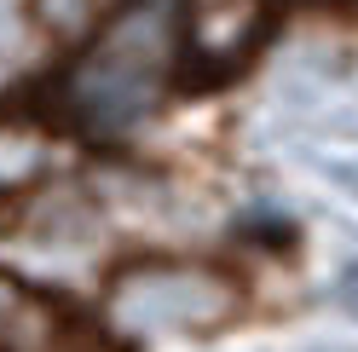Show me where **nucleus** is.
I'll return each instance as SVG.
<instances>
[{"label": "nucleus", "instance_id": "20e7f679", "mask_svg": "<svg viewBox=\"0 0 358 352\" xmlns=\"http://www.w3.org/2000/svg\"><path fill=\"white\" fill-rule=\"evenodd\" d=\"M312 352H324V346H312Z\"/></svg>", "mask_w": 358, "mask_h": 352}, {"label": "nucleus", "instance_id": "7ed1b4c3", "mask_svg": "<svg viewBox=\"0 0 358 352\" xmlns=\"http://www.w3.org/2000/svg\"><path fill=\"white\" fill-rule=\"evenodd\" d=\"M335 300H341L347 312H358V260H347V266L335 272Z\"/></svg>", "mask_w": 358, "mask_h": 352}, {"label": "nucleus", "instance_id": "f03ea898", "mask_svg": "<svg viewBox=\"0 0 358 352\" xmlns=\"http://www.w3.org/2000/svg\"><path fill=\"white\" fill-rule=\"evenodd\" d=\"M76 98L99 127H127L133 116H145V104H150V64L133 58L127 41H110V47L81 70Z\"/></svg>", "mask_w": 358, "mask_h": 352}, {"label": "nucleus", "instance_id": "f257e3e1", "mask_svg": "<svg viewBox=\"0 0 358 352\" xmlns=\"http://www.w3.org/2000/svg\"><path fill=\"white\" fill-rule=\"evenodd\" d=\"M231 300H237L231 283L191 272V266H150V272H133L110 289L116 318L139 323V329H196V323L226 318Z\"/></svg>", "mask_w": 358, "mask_h": 352}]
</instances>
